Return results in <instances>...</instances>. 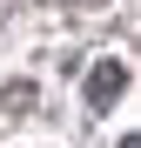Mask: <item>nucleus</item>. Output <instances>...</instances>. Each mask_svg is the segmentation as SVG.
Returning <instances> with one entry per match:
<instances>
[{
    "label": "nucleus",
    "instance_id": "obj_1",
    "mask_svg": "<svg viewBox=\"0 0 141 148\" xmlns=\"http://www.w3.org/2000/svg\"><path fill=\"white\" fill-rule=\"evenodd\" d=\"M114 88H121V67H94V101H114Z\"/></svg>",
    "mask_w": 141,
    "mask_h": 148
}]
</instances>
